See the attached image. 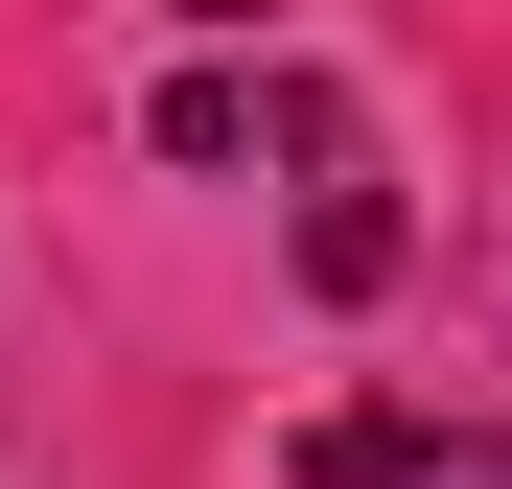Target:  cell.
Masks as SVG:
<instances>
[{
  "label": "cell",
  "mask_w": 512,
  "mask_h": 489,
  "mask_svg": "<svg viewBox=\"0 0 512 489\" xmlns=\"http://www.w3.org/2000/svg\"><path fill=\"white\" fill-rule=\"evenodd\" d=\"M280 466H303V489H466L489 443H466V420H396V396H373V420H303Z\"/></svg>",
  "instance_id": "6da1fadb"
},
{
  "label": "cell",
  "mask_w": 512,
  "mask_h": 489,
  "mask_svg": "<svg viewBox=\"0 0 512 489\" xmlns=\"http://www.w3.org/2000/svg\"><path fill=\"white\" fill-rule=\"evenodd\" d=\"M187 24H256V0H187Z\"/></svg>",
  "instance_id": "7a4b0ae2"
}]
</instances>
